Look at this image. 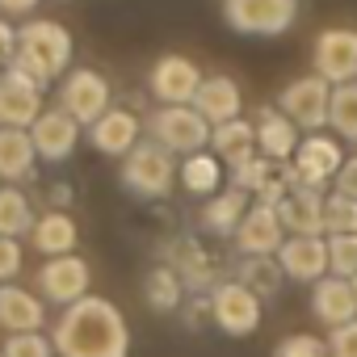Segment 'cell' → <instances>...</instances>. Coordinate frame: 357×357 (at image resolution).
<instances>
[{"instance_id":"cell-1","label":"cell","mask_w":357,"mask_h":357,"mask_svg":"<svg viewBox=\"0 0 357 357\" xmlns=\"http://www.w3.org/2000/svg\"><path fill=\"white\" fill-rule=\"evenodd\" d=\"M51 344L59 357H126L130 328L109 298L89 294V298L72 303L68 311H59Z\"/></svg>"},{"instance_id":"cell-2","label":"cell","mask_w":357,"mask_h":357,"mask_svg":"<svg viewBox=\"0 0 357 357\" xmlns=\"http://www.w3.org/2000/svg\"><path fill=\"white\" fill-rule=\"evenodd\" d=\"M72 63V34L59 22H26L17 30V55L5 68L13 80L47 93L51 80H59Z\"/></svg>"},{"instance_id":"cell-3","label":"cell","mask_w":357,"mask_h":357,"mask_svg":"<svg viewBox=\"0 0 357 357\" xmlns=\"http://www.w3.org/2000/svg\"><path fill=\"white\" fill-rule=\"evenodd\" d=\"M147 135H151V143H160L164 151L198 155V151L211 143L215 126H211L194 105H160V109L147 118Z\"/></svg>"},{"instance_id":"cell-4","label":"cell","mask_w":357,"mask_h":357,"mask_svg":"<svg viewBox=\"0 0 357 357\" xmlns=\"http://www.w3.org/2000/svg\"><path fill=\"white\" fill-rule=\"evenodd\" d=\"M181 172L172 164V151H164L160 143L143 139L126 160H122V185L139 198H164L172 190V176Z\"/></svg>"},{"instance_id":"cell-5","label":"cell","mask_w":357,"mask_h":357,"mask_svg":"<svg viewBox=\"0 0 357 357\" xmlns=\"http://www.w3.org/2000/svg\"><path fill=\"white\" fill-rule=\"evenodd\" d=\"M59 109H68L80 126H93V122H101L114 109V89H109V80L101 72L76 68L59 84Z\"/></svg>"},{"instance_id":"cell-6","label":"cell","mask_w":357,"mask_h":357,"mask_svg":"<svg viewBox=\"0 0 357 357\" xmlns=\"http://www.w3.org/2000/svg\"><path fill=\"white\" fill-rule=\"evenodd\" d=\"M223 17L240 34L273 38L286 34L298 17V0H223Z\"/></svg>"},{"instance_id":"cell-7","label":"cell","mask_w":357,"mask_h":357,"mask_svg":"<svg viewBox=\"0 0 357 357\" xmlns=\"http://www.w3.org/2000/svg\"><path fill=\"white\" fill-rule=\"evenodd\" d=\"M278 109L294 122V126H307V130H319L328 126V109H332V84L324 76H303L294 84L282 89L278 97Z\"/></svg>"},{"instance_id":"cell-8","label":"cell","mask_w":357,"mask_h":357,"mask_svg":"<svg viewBox=\"0 0 357 357\" xmlns=\"http://www.w3.org/2000/svg\"><path fill=\"white\" fill-rule=\"evenodd\" d=\"M211 319L227 336H248L261 324V298L244 282H219L211 290Z\"/></svg>"},{"instance_id":"cell-9","label":"cell","mask_w":357,"mask_h":357,"mask_svg":"<svg viewBox=\"0 0 357 357\" xmlns=\"http://www.w3.org/2000/svg\"><path fill=\"white\" fill-rule=\"evenodd\" d=\"M38 290H43V298L47 303H55V307H72V303H80V298H89V261L84 257H51V261H43V269H38Z\"/></svg>"},{"instance_id":"cell-10","label":"cell","mask_w":357,"mask_h":357,"mask_svg":"<svg viewBox=\"0 0 357 357\" xmlns=\"http://www.w3.org/2000/svg\"><path fill=\"white\" fill-rule=\"evenodd\" d=\"M198 89H202V72L185 55H164L151 68V93L160 105H194Z\"/></svg>"},{"instance_id":"cell-11","label":"cell","mask_w":357,"mask_h":357,"mask_svg":"<svg viewBox=\"0 0 357 357\" xmlns=\"http://www.w3.org/2000/svg\"><path fill=\"white\" fill-rule=\"evenodd\" d=\"M30 139H34V147H38V160L63 164V160H72V151H76V143H80V122H76L68 109L51 105V109H43V118L30 126Z\"/></svg>"},{"instance_id":"cell-12","label":"cell","mask_w":357,"mask_h":357,"mask_svg":"<svg viewBox=\"0 0 357 357\" xmlns=\"http://www.w3.org/2000/svg\"><path fill=\"white\" fill-rule=\"evenodd\" d=\"M315 76H324L332 89L353 84V76H357V30H324L315 38Z\"/></svg>"},{"instance_id":"cell-13","label":"cell","mask_w":357,"mask_h":357,"mask_svg":"<svg viewBox=\"0 0 357 357\" xmlns=\"http://www.w3.org/2000/svg\"><path fill=\"white\" fill-rule=\"evenodd\" d=\"M290 168H294V176H298L303 185L319 190L324 181H336V172L344 168L340 143H336V139H328V135H307V139L298 143V151H294Z\"/></svg>"},{"instance_id":"cell-14","label":"cell","mask_w":357,"mask_h":357,"mask_svg":"<svg viewBox=\"0 0 357 357\" xmlns=\"http://www.w3.org/2000/svg\"><path fill=\"white\" fill-rule=\"evenodd\" d=\"M236 244H240L244 257H278L282 244H286V227H282L278 211L257 202V206L244 215V223H240V231H236Z\"/></svg>"},{"instance_id":"cell-15","label":"cell","mask_w":357,"mask_h":357,"mask_svg":"<svg viewBox=\"0 0 357 357\" xmlns=\"http://www.w3.org/2000/svg\"><path fill=\"white\" fill-rule=\"evenodd\" d=\"M278 265H282L286 278L315 286L328 273V240H319V236H290L282 244V252H278Z\"/></svg>"},{"instance_id":"cell-16","label":"cell","mask_w":357,"mask_h":357,"mask_svg":"<svg viewBox=\"0 0 357 357\" xmlns=\"http://www.w3.org/2000/svg\"><path fill=\"white\" fill-rule=\"evenodd\" d=\"M43 324H47L43 294H30L26 286H0V328H5L9 336L43 332Z\"/></svg>"},{"instance_id":"cell-17","label":"cell","mask_w":357,"mask_h":357,"mask_svg":"<svg viewBox=\"0 0 357 357\" xmlns=\"http://www.w3.org/2000/svg\"><path fill=\"white\" fill-rule=\"evenodd\" d=\"M278 219L290 236H319L324 231V194L311 185H290L278 206Z\"/></svg>"},{"instance_id":"cell-18","label":"cell","mask_w":357,"mask_h":357,"mask_svg":"<svg viewBox=\"0 0 357 357\" xmlns=\"http://www.w3.org/2000/svg\"><path fill=\"white\" fill-rule=\"evenodd\" d=\"M89 143L101 151V155H130L143 139H139V118L122 105H114L101 122L89 126Z\"/></svg>"},{"instance_id":"cell-19","label":"cell","mask_w":357,"mask_h":357,"mask_svg":"<svg viewBox=\"0 0 357 357\" xmlns=\"http://www.w3.org/2000/svg\"><path fill=\"white\" fill-rule=\"evenodd\" d=\"M43 93L13 80L9 72L0 76V126H13V130H30L43 118Z\"/></svg>"},{"instance_id":"cell-20","label":"cell","mask_w":357,"mask_h":357,"mask_svg":"<svg viewBox=\"0 0 357 357\" xmlns=\"http://www.w3.org/2000/svg\"><path fill=\"white\" fill-rule=\"evenodd\" d=\"M34 168H38V147L30 130L0 126V181H9V185L34 181Z\"/></svg>"},{"instance_id":"cell-21","label":"cell","mask_w":357,"mask_h":357,"mask_svg":"<svg viewBox=\"0 0 357 357\" xmlns=\"http://www.w3.org/2000/svg\"><path fill=\"white\" fill-rule=\"evenodd\" d=\"M257 147L261 155H269L273 164H290L298 151V126L282 114V109H261L257 114Z\"/></svg>"},{"instance_id":"cell-22","label":"cell","mask_w":357,"mask_h":357,"mask_svg":"<svg viewBox=\"0 0 357 357\" xmlns=\"http://www.w3.org/2000/svg\"><path fill=\"white\" fill-rule=\"evenodd\" d=\"M311 311L328 328H344V324L357 319V294H353V286L344 278H324L311 290Z\"/></svg>"},{"instance_id":"cell-23","label":"cell","mask_w":357,"mask_h":357,"mask_svg":"<svg viewBox=\"0 0 357 357\" xmlns=\"http://www.w3.org/2000/svg\"><path fill=\"white\" fill-rule=\"evenodd\" d=\"M194 109H198L211 126L236 122V118H240V89H236V80H227V76L202 80V89H198V97H194Z\"/></svg>"},{"instance_id":"cell-24","label":"cell","mask_w":357,"mask_h":357,"mask_svg":"<svg viewBox=\"0 0 357 357\" xmlns=\"http://www.w3.org/2000/svg\"><path fill=\"white\" fill-rule=\"evenodd\" d=\"M76 240H80V231H76V219L68 211H47L34 223V231H30V244L38 252H47V261L51 257H72L76 252Z\"/></svg>"},{"instance_id":"cell-25","label":"cell","mask_w":357,"mask_h":357,"mask_svg":"<svg viewBox=\"0 0 357 357\" xmlns=\"http://www.w3.org/2000/svg\"><path fill=\"white\" fill-rule=\"evenodd\" d=\"M248 211H252V206H248V194H244V190H223V194H215V198L206 202L202 223H206V231H215V236H236Z\"/></svg>"},{"instance_id":"cell-26","label":"cell","mask_w":357,"mask_h":357,"mask_svg":"<svg viewBox=\"0 0 357 357\" xmlns=\"http://www.w3.org/2000/svg\"><path fill=\"white\" fill-rule=\"evenodd\" d=\"M211 147H215V151H219L231 168H240L244 160H252V155H257V126H248L244 118L223 122V126H215Z\"/></svg>"},{"instance_id":"cell-27","label":"cell","mask_w":357,"mask_h":357,"mask_svg":"<svg viewBox=\"0 0 357 357\" xmlns=\"http://www.w3.org/2000/svg\"><path fill=\"white\" fill-rule=\"evenodd\" d=\"M34 211H30V198L17 190V185H0V240H22L34 231Z\"/></svg>"},{"instance_id":"cell-28","label":"cell","mask_w":357,"mask_h":357,"mask_svg":"<svg viewBox=\"0 0 357 357\" xmlns=\"http://www.w3.org/2000/svg\"><path fill=\"white\" fill-rule=\"evenodd\" d=\"M181 185L190 190V194H198V198H215L219 194V181H223V164H219V155H211V151H198V155H185V164H181Z\"/></svg>"},{"instance_id":"cell-29","label":"cell","mask_w":357,"mask_h":357,"mask_svg":"<svg viewBox=\"0 0 357 357\" xmlns=\"http://www.w3.org/2000/svg\"><path fill=\"white\" fill-rule=\"evenodd\" d=\"M143 294H147V307L176 311V307H181V298H185V278L176 273L172 265H155L147 273V282H143Z\"/></svg>"},{"instance_id":"cell-30","label":"cell","mask_w":357,"mask_h":357,"mask_svg":"<svg viewBox=\"0 0 357 357\" xmlns=\"http://www.w3.org/2000/svg\"><path fill=\"white\" fill-rule=\"evenodd\" d=\"M286 164H273L269 155H252L244 160L240 168H231V190H244V194H265L278 176H282Z\"/></svg>"},{"instance_id":"cell-31","label":"cell","mask_w":357,"mask_h":357,"mask_svg":"<svg viewBox=\"0 0 357 357\" xmlns=\"http://www.w3.org/2000/svg\"><path fill=\"white\" fill-rule=\"evenodd\" d=\"M282 278H286V273H282V265H278L273 257H244L236 282H244V286L261 298V294H273V290L282 286Z\"/></svg>"},{"instance_id":"cell-32","label":"cell","mask_w":357,"mask_h":357,"mask_svg":"<svg viewBox=\"0 0 357 357\" xmlns=\"http://www.w3.org/2000/svg\"><path fill=\"white\" fill-rule=\"evenodd\" d=\"M328 126H332L340 139H353V143H357V84H336V89H332Z\"/></svg>"},{"instance_id":"cell-33","label":"cell","mask_w":357,"mask_h":357,"mask_svg":"<svg viewBox=\"0 0 357 357\" xmlns=\"http://www.w3.org/2000/svg\"><path fill=\"white\" fill-rule=\"evenodd\" d=\"M324 231L328 236H357V202L332 190L324 198Z\"/></svg>"},{"instance_id":"cell-34","label":"cell","mask_w":357,"mask_h":357,"mask_svg":"<svg viewBox=\"0 0 357 357\" xmlns=\"http://www.w3.org/2000/svg\"><path fill=\"white\" fill-rule=\"evenodd\" d=\"M328 269L332 278H357V236H328Z\"/></svg>"},{"instance_id":"cell-35","label":"cell","mask_w":357,"mask_h":357,"mask_svg":"<svg viewBox=\"0 0 357 357\" xmlns=\"http://www.w3.org/2000/svg\"><path fill=\"white\" fill-rule=\"evenodd\" d=\"M0 353L5 357H55V344L43 332H22V336H9L0 344Z\"/></svg>"},{"instance_id":"cell-36","label":"cell","mask_w":357,"mask_h":357,"mask_svg":"<svg viewBox=\"0 0 357 357\" xmlns=\"http://www.w3.org/2000/svg\"><path fill=\"white\" fill-rule=\"evenodd\" d=\"M273 357H332V349H328V340H319V336L294 332V336H286V340L273 349Z\"/></svg>"},{"instance_id":"cell-37","label":"cell","mask_w":357,"mask_h":357,"mask_svg":"<svg viewBox=\"0 0 357 357\" xmlns=\"http://www.w3.org/2000/svg\"><path fill=\"white\" fill-rule=\"evenodd\" d=\"M328 349H332V357H357V319L344 328H332Z\"/></svg>"},{"instance_id":"cell-38","label":"cell","mask_w":357,"mask_h":357,"mask_svg":"<svg viewBox=\"0 0 357 357\" xmlns=\"http://www.w3.org/2000/svg\"><path fill=\"white\" fill-rule=\"evenodd\" d=\"M22 273V240H0V282H13Z\"/></svg>"},{"instance_id":"cell-39","label":"cell","mask_w":357,"mask_h":357,"mask_svg":"<svg viewBox=\"0 0 357 357\" xmlns=\"http://www.w3.org/2000/svg\"><path fill=\"white\" fill-rule=\"evenodd\" d=\"M336 194H344V198H353V202H357V155H353V160H344V168L336 172Z\"/></svg>"},{"instance_id":"cell-40","label":"cell","mask_w":357,"mask_h":357,"mask_svg":"<svg viewBox=\"0 0 357 357\" xmlns=\"http://www.w3.org/2000/svg\"><path fill=\"white\" fill-rule=\"evenodd\" d=\"M13 55H17V26L0 22V59H5V68L13 63Z\"/></svg>"},{"instance_id":"cell-41","label":"cell","mask_w":357,"mask_h":357,"mask_svg":"<svg viewBox=\"0 0 357 357\" xmlns=\"http://www.w3.org/2000/svg\"><path fill=\"white\" fill-rule=\"evenodd\" d=\"M38 9V0H0V13H9V17H26Z\"/></svg>"},{"instance_id":"cell-42","label":"cell","mask_w":357,"mask_h":357,"mask_svg":"<svg viewBox=\"0 0 357 357\" xmlns=\"http://www.w3.org/2000/svg\"><path fill=\"white\" fill-rule=\"evenodd\" d=\"M47 198H51V211H63V206L72 202V190H68V185H55Z\"/></svg>"},{"instance_id":"cell-43","label":"cell","mask_w":357,"mask_h":357,"mask_svg":"<svg viewBox=\"0 0 357 357\" xmlns=\"http://www.w3.org/2000/svg\"><path fill=\"white\" fill-rule=\"evenodd\" d=\"M349 286H353V294H357V278H353V282H349Z\"/></svg>"},{"instance_id":"cell-44","label":"cell","mask_w":357,"mask_h":357,"mask_svg":"<svg viewBox=\"0 0 357 357\" xmlns=\"http://www.w3.org/2000/svg\"><path fill=\"white\" fill-rule=\"evenodd\" d=\"M0 76H5V59H0Z\"/></svg>"},{"instance_id":"cell-45","label":"cell","mask_w":357,"mask_h":357,"mask_svg":"<svg viewBox=\"0 0 357 357\" xmlns=\"http://www.w3.org/2000/svg\"><path fill=\"white\" fill-rule=\"evenodd\" d=\"M0 185H5V181H0Z\"/></svg>"},{"instance_id":"cell-46","label":"cell","mask_w":357,"mask_h":357,"mask_svg":"<svg viewBox=\"0 0 357 357\" xmlns=\"http://www.w3.org/2000/svg\"><path fill=\"white\" fill-rule=\"evenodd\" d=\"M0 357H5V353H0Z\"/></svg>"}]
</instances>
